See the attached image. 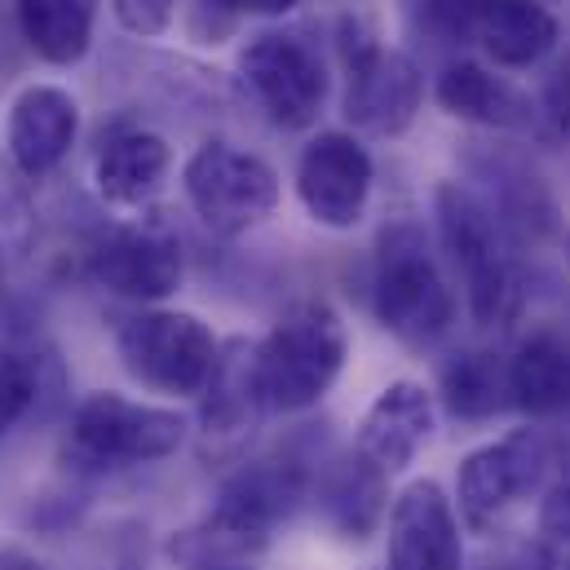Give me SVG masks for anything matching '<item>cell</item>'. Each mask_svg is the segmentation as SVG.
<instances>
[{
	"label": "cell",
	"instance_id": "obj_1",
	"mask_svg": "<svg viewBox=\"0 0 570 570\" xmlns=\"http://www.w3.org/2000/svg\"><path fill=\"white\" fill-rule=\"evenodd\" d=\"M350 336L327 301H301L253 345L248 376L262 412H309L345 372Z\"/></svg>",
	"mask_w": 570,
	"mask_h": 570
},
{
	"label": "cell",
	"instance_id": "obj_2",
	"mask_svg": "<svg viewBox=\"0 0 570 570\" xmlns=\"http://www.w3.org/2000/svg\"><path fill=\"white\" fill-rule=\"evenodd\" d=\"M433 217L442 248L464 279L469 314L482 327L509 323L522 309V271L504 217L460 181H442L433 190Z\"/></svg>",
	"mask_w": 570,
	"mask_h": 570
},
{
	"label": "cell",
	"instance_id": "obj_3",
	"mask_svg": "<svg viewBox=\"0 0 570 570\" xmlns=\"http://www.w3.org/2000/svg\"><path fill=\"white\" fill-rule=\"evenodd\" d=\"M301 495H305V473L292 460H257L222 487L213 513L195 531H186L173 544V553L190 558L195 567L244 562L266 549L271 531L296 509Z\"/></svg>",
	"mask_w": 570,
	"mask_h": 570
},
{
	"label": "cell",
	"instance_id": "obj_4",
	"mask_svg": "<svg viewBox=\"0 0 570 570\" xmlns=\"http://www.w3.org/2000/svg\"><path fill=\"white\" fill-rule=\"evenodd\" d=\"M372 314L385 332L407 345L438 341L455 318V296L442 279L425 230L416 222H399L381 235L372 262Z\"/></svg>",
	"mask_w": 570,
	"mask_h": 570
},
{
	"label": "cell",
	"instance_id": "obj_5",
	"mask_svg": "<svg viewBox=\"0 0 570 570\" xmlns=\"http://www.w3.org/2000/svg\"><path fill=\"white\" fill-rule=\"evenodd\" d=\"M116 350L125 372L168 399H199L217 372V336L186 309H142L120 323Z\"/></svg>",
	"mask_w": 570,
	"mask_h": 570
},
{
	"label": "cell",
	"instance_id": "obj_6",
	"mask_svg": "<svg viewBox=\"0 0 570 570\" xmlns=\"http://www.w3.org/2000/svg\"><path fill=\"white\" fill-rule=\"evenodd\" d=\"M341 53H345V80H350L345 85V120L376 138L407 134L425 102L421 67L407 53L385 49L376 40V31L358 18H345Z\"/></svg>",
	"mask_w": 570,
	"mask_h": 570
},
{
	"label": "cell",
	"instance_id": "obj_7",
	"mask_svg": "<svg viewBox=\"0 0 570 570\" xmlns=\"http://www.w3.org/2000/svg\"><path fill=\"white\" fill-rule=\"evenodd\" d=\"M181 186L195 217L222 239L262 226L279 208V173L262 155L222 138L195 146V155L181 168Z\"/></svg>",
	"mask_w": 570,
	"mask_h": 570
},
{
	"label": "cell",
	"instance_id": "obj_8",
	"mask_svg": "<svg viewBox=\"0 0 570 570\" xmlns=\"http://www.w3.org/2000/svg\"><path fill=\"white\" fill-rule=\"evenodd\" d=\"M186 442V421L168 407L134 403L116 390L89 394L71 416V455L94 469H125L173 455Z\"/></svg>",
	"mask_w": 570,
	"mask_h": 570
},
{
	"label": "cell",
	"instance_id": "obj_9",
	"mask_svg": "<svg viewBox=\"0 0 570 570\" xmlns=\"http://www.w3.org/2000/svg\"><path fill=\"white\" fill-rule=\"evenodd\" d=\"M239 76L253 102L279 129H309L327 102V67L318 49L296 31H262L239 53Z\"/></svg>",
	"mask_w": 570,
	"mask_h": 570
},
{
	"label": "cell",
	"instance_id": "obj_10",
	"mask_svg": "<svg viewBox=\"0 0 570 570\" xmlns=\"http://www.w3.org/2000/svg\"><path fill=\"white\" fill-rule=\"evenodd\" d=\"M553 469V451L535 429H518L500 442H487L460 460L455 500L469 527L487 531L504 509H513L527 491L544 487Z\"/></svg>",
	"mask_w": 570,
	"mask_h": 570
},
{
	"label": "cell",
	"instance_id": "obj_11",
	"mask_svg": "<svg viewBox=\"0 0 570 570\" xmlns=\"http://www.w3.org/2000/svg\"><path fill=\"white\" fill-rule=\"evenodd\" d=\"M372 155L358 138L332 129L318 134L296 159V199L305 217L323 230H354L372 199Z\"/></svg>",
	"mask_w": 570,
	"mask_h": 570
},
{
	"label": "cell",
	"instance_id": "obj_12",
	"mask_svg": "<svg viewBox=\"0 0 570 570\" xmlns=\"http://www.w3.org/2000/svg\"><path fill=\"white\" fill-rule=\"evenodd\" d=\"M89 275L125 301H164L181 287V244L164 226H111L89 248Z\"/></svg>",
	"mask_w": 570,
	"mask_h": 570
},
{
	"label": "cell",
	"instance_id": "obj_13",
	"mask_svg": "<svg viewBox=\"0 0 570 570\" xmlns=\"http://www.w3.org/2000/svg\"><path fill=\"white\" fill-rule=\"evenodd\" d=\"M390 570H464V544H460V518L446 491L421 478L407 491H399L390 509V544H385Z\"/></svg>",
	"mask_w": 570,
	"mask_h": 570
},
{
	"label": "cell",
	"instance_id": "obj_14",
	"mask_svg": "<svg viewBox=\"0 0 570 570\" xmlns=\"http://www.w3.org/2000/svg\"><path fill=\"white\" fill-rule=\"evenodd\" d=\"M76 134H80V102L62 85H27L9 107L4 155L27 181H40L71 155Z\"/></svg>",
	"mask_w": 570,
	"mask_h": 570
},
{
	"label": "cell",
	"instance_id": "obj_15",
	"mask_svg": "<svg viewBox=\"0 0 570 570\" xmlns=\"http://www.w3.org/2000/svg\"><path fill=\"white\" fill-rule=\"evenodd\" d=\"M429 433H433V394L416 381H394L363 412L354 455L381 478H394L425 451Z\"/></svg>",
	"mask_w": 570,
	"mask_h": 570
},
{
	"label": "cell",
	"instance_id": "obj_16",
	"mask_svg": "<svg viewBox=\"0 0 570 570\" xmlns=\"http://www.w3.org/2000/svg\"><path fill=\"white\" fill-rule=\"evenodd\" d=\"M173 168V150L150 129H116L98 159H94V186L116 208H146Z\"/></svg>",
	"mask_w": 570,
	"mask_h": 570
},
{
	"label": "cell",
	"instance_id": "obj_17",
	"mask_svg": "<svg viewBox=\"0 0 570 570\" xmlns=\"http://www.w3.org/2000/svg\"><path fill=\"white\" fill-rule=\"evenodd\" d=\"M9 4L31 58L49 67H76L94 49L102 0H9Z\"/></svg>",
	"mask_w": 570,
	"mask_h": 570
},
{
	"label": "cell",
	"instance_id": "obj_18",
	"mask_svg": "<svg viewBox=\"0 0 570 570\" xmlns=\"http://www.w3.org/2000/svg\"><path fill=\"white\" fill-rule=\"evenodd\" d=\"M509 407L531 416H562L570 412V341L558 332L527 336L513 358H504Z\"/></svg>",
	"mask_w": 570,
	"mask_h": 570
},
{
	"label": "cell",
	"instance_id": "obj_19",
	"mask_svg": "<svg viewBox=\"0 0 570 570\" xmlns=\"http://www.w3.org/2000/svg\"><path fill=\"white\" fill-rule=\"evenodd\" d=\"M433 98L446 116L464 120V125H482V129H527L535 120L531 102L500 76H491L478 62H451L438 85Z\"/></svg>",
	"mask_w": 570,
	"mask_h": 570
},
{
	"label": "cell",
	"instance_id": "obj_20",
	"mask_svg": "<svg viewBox=\"0 0 570 570\" xmlns=\"http://www.w3.org/2000/svg\"><path fill=\"white\" fill-rule=\"evenodd\" d=\"M558 40H562L558 18L535 0H495L478 27V45L487 49V58H495V67L509 71L535 67L558 49Z\"/></svg>",
	"mask_w": 570,
	"mask_h": 570
},
{
	"label": "cell",
	"instance_id": "obj_21",
	"mask_svg": "<svg viewBox=\"0 0 570 570\" xmlns=\"http://www.w3.org/2000/svg\"><path fill=\"white\" fill-rule=\"evenodd\" d=\"M442 403L451 407V416L464 421H482L495 416L500 407H509V385H504V363L491 354H464L446 367L442 376Z\"/></svg>",
	"mask_w": 570,
	"mask_h": 570
},
{
	"label": "cell",
	"instance_id": "obj_22",
	"mask_svg": "<svg viewBox=\"0 0 570 570\" xmlns=\"http://www.w3.org/2000/svg\"><path fill=\"white\" fill-rule=\"evenodd\" d=\"M535 553L549 570H570V451L553 455V469L540 487Z\"/></svg>",
	"mask_w": 570,
	"mask_h": 570
},
{
	"label": "cell",
	"instance_id": "obj_23",
	"mask_svg": "<svg viewBox=\"0 0 570 570\" xmlns=\"http://www.w3.org/2000/svg\"><path fill=\"white\" fill-rule=\"evenodd\" d=\"M381 495H385V478L376 473V469H367L358 455L350 460V469L332 482V491H327V513H332V522L341 527V531H350L354 540L376 522V513H381Z\"/></svg>",
	"mask_w": 570,
	"mask_h": 570
},
{
	"label": "cell",
	"instance_id": "obj_24",
	"mask_svg": "<svg viewBox=\"0 0 570 570\" xmlns=\"http://www.w3.org/2000/svg\"><path fill=\"white\" fill-rule=\"evenodd\" d=\"M31 181L0 155V266L22 262L36 244V204H31Z\"/></svg>",
	"mask_w": 570,
	"mask_h": 570
},
{
	"label": "cell",
	"instance_id": "obj_25",
	"mask_svg": "<svg viewBox=\"0 0 570 570\" xmlns=\"http://www.w3.org/2000/svg\"><path fill=\"white\" fill-rule=\"evenodd\" d=\"M36 394H40V372H36V363H31L22 350L0 345V438L31 412Z\"/></svg>",
	"mask_w": 570,
	"mask_h": 570
},
{
	"label": "cell",
	"instance_id": "obj_26",
	"mask_svg": "<svg viewBox=\"0 0 570 570\" xmlns=\"http://www.w3.org/2000/svg\"><path fill=\"white\" fill-rule=\"evenodd\" d=\"M491 4L495 0H421L429 27L438 36H446V40H455V45L478 40V27H482V18H487Z\"/></svg>",
	"mask_w": 570,
	"mask_h": 570
},
{
	"label": "cell",
	"instance_id": "obj_27",
	"mask_svg": "<svg viewBox=\"0 0 570 570\" xmlns=\"http://www.w3.org/2000/svg\"><path fill=\"white\" fill-rule=\"evenodd\" d=\"M111 13H116V22H120L125 31L150 40V36H164V31L173 27L177 0H111Z\"/></svg>",
	"mask_w": 570,
	"mask_h": 570
},
{
	"label": "cell",
	"instance_id": "obj_28",
	"mask_svg": "<svg viewBox=\"0 0 570 570\" xmlns=\"http://www.w3.org/2000/svg\"><path fill=\"white\" fill-rule=\"evenodd\" d=\"M22 53H27V45H22V36H18V22H13V4L9 9H0V89L18 76V67H22Z\"/></svg>",
	"mask_w": 570,
	"mask_h": 570
},
{
	"label": "cell",
	"instance_id": "obj_29",
	"mask_svg": "<svg viewBox=\"0 0 570 570\" xmlns=\"http://www.w3.org/2000/svg\"><path fill=\"white\" fill-rule=\"evenodd\" d=\"M296 4H305V0H217V9H226V13H257V18H284Z\"/></svg>",
	"mask_w": 570,
	"mask_h": 570
},
{
	"label": "cell",
	"instance_id": "obj_30",
	"mask_svg": "<svg viewBox=\"0 0 570 570\" xmlns=\"http://www.w3.org/2000/svg\"><path fill=\"white\" fill-rule=\"evenodd\" d=\"M487 570H518V567H487Z\"/></svg>",
	"mask_w": 570,
	"mask_h": 570
},
{
	"label": "cell",
	"instance_id": "obj_31",
	"mask_svg": "<svg viewBox=\"0 0 570 570\" xmlns=\"http://www.w3.org/2000/svg\"><path fill=\"white\" fill-rule=\"evenodd\" d=\"M567 262H570V235H567Z\"/></svg>",
	"mask_w": 570,
	"mask_h": 570
},
{
	"label": "cell",
	"instance_id": "obj_32",
	"mask_svg": "<svg viewBox=\"0 0 570 570\" xmlns=\"http://www.w3.org/2000/svg\"><path fill=\"white\" fill-rule=\"evenodd\" d=\"M0 271H4V266H0Z\"/></svg>",
	"mask_w": 570,
	"mask_h": 570
}]
</instances>
